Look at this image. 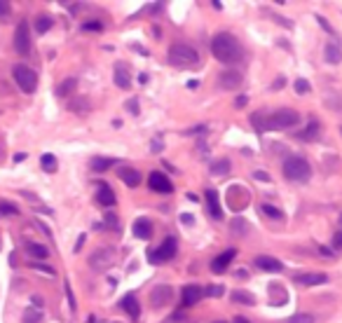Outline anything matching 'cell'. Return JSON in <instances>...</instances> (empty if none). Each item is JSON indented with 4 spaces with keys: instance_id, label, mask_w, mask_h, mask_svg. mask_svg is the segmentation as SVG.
Returning a JSON list of instances; mask_svg holds the SVG:
<instances>
[{
    "instance_id": "5",
    "label": "cell",
    "mask_w": 342,
    "mask_h": 323,
    "mask_svg": "<svg viewBox=\"0 0 342 323\" xmlns=\"http://www.w3.org/2000/svg\"><path fill=\"white\" fill-rule=\"evenodd\" d=\"M12 75H14V82L17 87L26 92V94H33L35 92V87H38V75H35V70H31L28 66H14V70H12Z\"/></svg>"
},
{
    "instance_id": "7",
    "label": "cell",
    "mask_w": 342,
    "mask_h": 323,
    "mask_svg": "<svg viewBox=\"0 0 342 323\" xmlns=\"http://www.w3.org/2000/svg\"><path fill=\"white\" fill-rule=\"evenodd\" d=\"M115 251L113 248H98V251H94L92 253V258H89V267L97 269V272H101V269H108L113 262H115Z\"/></svg>"
},
{
    "instance_id": "1",
    "label": "cell",
    "mask_w": 342,
    "mask_h": 323,
    "mask_svg": "<svg viewBox=\"0 0 342 323\" xmlns=\"http://www.w3.org/2000/svg\"><path fill=\"white\" fill-rule=\"evenodd\" d=\"M211 52L214 56L220 61V64H237L242 56H244V49L232 33H218L211 40Z\"/></svg>"
},
{
    "instance_id": "16",
    "label": "cell",
    "mask_w": 342,
    "mask_h": 323,
    "mask_svg": "<svg viewBox=\"0 0 342 323\" xmlns=\"http://www.w3.org/2000/svg\"><path fill=\"white\" fill-rule=\"evenodd\" d=\"M120 178H122V183L127 187H139L141 183V173L136 169H131V166H120Z\"/></svg>"
},
{
    "instance_id": "46",
    "label": "cell",
    "mask_w": 342,
    "mask_h": 323,
    "mask_svg": "<svg viewBox=\"0 0 342 323\" xmlns=\"http://www.w3.org/2000/svg\"><path fill=\"white\" fill-rule=\"evenodd\" d=\"M181 220L185 223V225H193V218H190L188 213H183V215H181Z\"/></svg>"
},
{
    "instance_id": "47",
    "label": "cell",
    "mask_w": 342,
    "mask_h": 323,
    "mask_svg": "<svg viewBox=\"0 0 342 323\" xmlns=\"http://www.w3.org/2000/svg\"><path fill=\"white\" fill-rule=\"evenodd\" d=\"M82 244H85V234H82V237H77V244H75V251H80V248H82Z\"/></svg>"
},
{
    "instance_id": "22",
    "label": "cell",
    "mask_w": 342,
    "mask_h": 323,
    "mask_svg": "<svg viewBox=\"0 0 342 323\" xmlns=\"http://www.w3.org/2000/svg\"><path fill=\"white\" fill-rule=\"evenodd\" d=\"M26 251H28V255L35 260H45L49 255V248L43 246V244H35V241H28V244H26Z\"/></svg>"
},
{
    "instance_id": "9",
    "label": "cell",
    "mask_w": 342,
    "mask_h": 323,
    "mask_svg": "<svg viewBox=\"0 0 342 323\" xmlns=\"http://www.w3.org/2000/svg\"><path fill=\"white\" fill-rule=\"evenodd\" d=\"M148 185H150V190L162 192V194H169L171 190H173L169 176H164L162 171H152V173H150V176H148Z\"/></svg>"
},
{
    "instance_id": "20",
    "label": "cell",
    "mask_w": 342,
    "mask_h": 323,
    "mask_svg": "<svg viewBox=\"0 0 342 323\" xmlns=\"http://www.w3.org/2000/svg\"><path fill=\"white\" fill-rule=\"evenodd\" d=\"M115 85H118L120 89H129V87H131V75H129L127 64L115 66Z\"/></svg>"
},
{
    "instance_id": "37",
    "label": "cell",
    "mask_w": 342,
    "mask_h": 323,
    "mask_svg": "<svg viewBox=\"0 0 342 323\" xmlns=\"http://www.w3.org/2000/svg\"><path fill=\"white\" fill-rule=\"evenodd\" d=\"M295 92H298V94H307V92H310V82H307V80H302V77L295 80Z\"/></svg>"
},
{
    "instance_id": "45",
    "label": "cell",
    "mask_w": 342,
    "mask_h": 323,
    "mask_svg": "<svg viewBox=\"0 0 342 323\" xmlns=\"http://www.w3.org/2000/svg\"><path fill=\"white\" fill-rule=\"evenodd\" d=\"M253 176H256L258 181H263V183H265V181H269V176H268V173H265V171H256V173H253Z\"/></svg>"
},
{
    "instance_id": "32",
    "label": "cell",
    "mask_w": 342,
    "mask_h": 323,
    "mask_svg": "<svg viewBox=\"0 0 342 323\" xmlns=\"http://www.w3.org/2000/svg\"><path fill=\"white\" fill-rule=\"evenodd\" d=\"M52 17H45V14H43V17H38V19H35V31H38V33H47V31H49V28H52Z\"/></svg>"
},
{
    "instance_id": "36",
    "label": "cell",
    "mask_w": 342,
    "mask_h": 323,
    "mask_svg": "<svg viewBox=\"0 0 342 323\" xmlns=\"http://www.w3.org/2000/svg\"><path fill=\"white\" fill-rule=\"evenodd\" d=\"M204 295H209V298H220V295H223V286H209V288H204Z\"/></svg>"
},
{
    "instance_id": "21",
    "label": "cell",
    "mask_w": 342,
    "mask_h": 323,
    "mask_svg": "<svg viewBox=\"0 0 342 323\" xmlns=\"http://www.w3.org/2000/svg\"><path fill=\"white\" fill-rule=\"evenodd\" d=\"M120 307H122V309L131 316V319H139V316H141V304H139V300H136L134 295H124L122 302H120Z\"/></svg>"
},
{
    "instance_id": "42",
    "label": "cell",
    "mask_w": 342,
    "mask_h": 323,
    "mask_svg": "<svg viewBox=\"0 0 342 323\" xmlns=\"http://www.w3.org/2000/svg\"><path fill=\"white\" fill-rule=\"evenodd\" d=\"M66 293H68V304H71V309L75 312V298H73V293H71V288L66 286Z\"/></svg>"
},
{
    "instance_id": "25",
    "label": "cell",
    "mask_w": 342,
    "mask_h": 323,
    "mask_svg": "<svg viewBox=\"0 0 342 323\" xmlns=\"http://www.w3.org/2000/svg\"><path fill=\"white\" fill-rule=\"evenodd\" d=\"M75 87H77V80H75V77H68V80H64L61 85L56 87V96H61V98L71 96L75 92Z\"/></svg>"
},
{
    "instance_id": "26",
    "label": "cell",
    "mask_w": 342,
    "mask_h": 323,
    "mask_svg": "<svg viewBox=\"0 0 342 323\" xmlns=\"http://www.w3.org/2000/svg\"><path fill=\"white\" fill-rule=\"evenodd\" d=\"M113 164H115V160H108V157H94V160H92V171H97V173L108 171Z\"/></svg>"
},
{
    "instance_id": "12",
    "label": "cell",
    "mask_w": 342,
    "mask_h": 323,
    "mask_svg": "<svg viewBox=\"0 0 342 323\" xmlns=\"http://www.w3.org/2000/svg\"><path fill=\"white\" fill-rule=\"evenodd\" d=\"M202 298H204V288L195 286V283H190V286L183 288V307H195Z\"/></svg>"
},
{
    "instance_id": "28",
    "label": "cell",
    "mask_w": 342,
    "mask_h": 323,
    "mask_svg": "<svg viewBox=\"0 0 342 323\" xmlns=\"http://www.w3.org/2000/svg\"><path fill=\"white\" fill-rule=\"evenodd\" d=\"M43 321V312L38 307H26L24 312V323H40Z\"/></svg>"
},
{
    "instance_id": "2",
    "label": "cell",
    "mask_w": 342,
    "mask_h": 323,
    "mask_svg": "<svg viewBox=\"0 0 342 323\" xmlns=\"http://www.w3.org/2000/svg\"><path fill=\"white\" fill-rule=\"evenodd\" d=\"M169 64L173 68H195L199 64V54L190 45H171L169 47Z\"/></svg>"
},
{
    "instance_id": "19",
    "label": "cell",
    "mask_w": 342,
    "mask_h": 323,
    "mask_svg": "<svg viewBox=\"0 0 342 323\" xmlns=\"http://www.w3.org/2000/svg\"><path fill=\"white\" fill-rule=\"evenodd\" d=\"M97 202L101 206H115L118 197H115V192H113L106 183H101V185H98V192H97Z\"/></svg>"
},
{
    "instance_id": "30",
    "label": "cell",
    "mask_w": 342,
    "mask_h": 323,
    "mask_svg": "<svg viewBox=\"0 0 342 323\" xmlns=\"http://www.w3.org/2000/svg\"><path fill=\"white\" fill-rule=\"evenodd\" d=\"M40 164H43V169L47 173H54L56 171V157H54L52 152H45L43 157H40Z\"/></svg>"
},
{
    "instance_id": "39",
    "label": "cell",
    "mask_w": 342,
    "mask_h": 323,
    "mask_svg": "<svg viewBox=\"0 0 342 323\" xmlns=\"http://www.w3.org/2000/svg\"><path fill=\"white\" fill-rule=\"evenodd\" d=\"M82 28H85V31H103V23L101 22H87V23H82Z\"/></svg>"
},
{
    "instance_id": "29",
    "label": "cell",
    "mask_w": 342,
    "mask_h": 323,
    "mask_svg": "<svg viewBox=\"0 0 342 323\" xmlns=\"http://www.w3.org/2000/svg\"><path fill=\"white\" fill-rule=\"evenodd\" d=\"M317 136H319V124H317L314 119L310 122V127H307V129L298 134V138H302V140H314Z\"/></svg>"
},
{
    "instance_id": "15",
    "label": "cell",
    "mask_w": 342,
    "mask_h": 323,
    "mask_svg": "<svg viewBox=\"0 0 342 323\" xmlns=\"http://www.w3.org/2000/svg\"><path fill=\"white\" fill-rule=\"evenodd\" d=\"M218 82H220L223 89H237V87L242 85V73H237V70H225V73H220Z\"/></svg>"
},
{
    "instance_id": "27",
    "label": "cell",
    "mask_w": 342,
    "mask_h": 323,
    "mask_svg": "<svg viewBox=\"0 0 342 323\" xmlns=\"http://www.w3.org/2000/svg\"><path fill=\"white\" fill-rule=\"evenodd\" d=\"M230 227H232V232H235L237 237H244L246 232H248V223H246L244 218H239V215H235V218H232Z\"/></svg>"
},
{
    "instance_id": "34",
    "label": "cell",
    "mask_w": 342,
    "mask_h": 323,
    "mask_svg": "<svg viewBox=\"0 0 342 323\" xmlns=\"http://www.w3.org/2000/svg\"><path fill=\"white\" fill-rule=\"evenodd\" d=\"M19 213V208L10 202H0V215H17Z\"/></svg>"
},
{
    "instance_id": "40",
    "label": "cell",
    "mask_w": 342,
    "mask_h": 323,
    "mask_svg": "<svg viewBox=\"0 0 342 323\" xmlns=\"http://www.w3.org/2000/svg\"><path fill=\"white\" fill-rule=\"evenodd\" d=\"M33 269H38V272H45V274H49V277H54L56 272H54V267H47V265H38V262H33Z\"/></svg>"
},
{
    "instance_id": "23",
    "label": "cell",
    "mask_w": 342,
    "mask_h": 323,
    "mask_svg": "<svg viewBox=\"0 0 342 323\" xmlns=\"http://www.w3.org/2000/svg\"><path fill=\"white\" fill-rule=\"evenodd\" d=\"M323 56H326L328 64H340L342 61V49L335 43H328L326 45V49H323Z\"/></svg>"
},
{
    "instance_id": "38",
    "label": "cell",
    "mask_w": 342,
    "mask_h": 323,
    "mask_svg": "<svg viewBox=\"0 0 342 323\" xmlns=\"http://www.w3.org/2000/svg\"><path fill=\"white\" fill-rule=\"evenodd\" d=\"M106 225L110 227V230H120V220L115 213H106Z\"/></svg>"
},
{
    "instance_id": "49",
    "label": "cell",
    "mask_w": 342,
    "mask_h": 323,
    "mask_svg": "<svg viewBox=\"0 0 342 323\" xmlns=\"http://www.w3.org/2000/svg\"><path fill=\"white\" fill-rule=\"evenodd\" d=\"M26 160V155H24V152H17V155H14V162H24Z\"/></svg>"
},
{
    "instance_id": "48",
    "label": "cell",
    "mask_w": 342,
    "mask_h": 323,
    "mask_svg": "<svg viewBox=\"0 0 342 323\" xmlns=\"http://www.w3.org/2000/svg\"><path fill=\"white\" fill-rule=\"evenodd\" d=\"M246 106V96H239L237 98V108H244Z\"/></svg>"
},
{
    "instance_id": "8",
    "label": "cell",
    "mask_w": 342,
    "mask_h": 323,
    "mask_svg": "<svg viewBox=\"0 0 342 323\" xmlns=\"http://www.w3.org/2000/svg\"><path fill=\"white\" fill-rule=\"evenodd\" d=\"M14 49L24 56L31 52V28L26 22H19L17 31H14Z\"/></svg>"
},
{
    "instance_id": "51",
    "label": "cell",
    "mask_w": 342,
    "mask_h": 323,
    "mask_svg": "<svg viewBox=\"0 0 342 323\" xmlns=\"http://www.w3.org/2000/svg\"><path fill=\"white\" fill-rule=\"evenodd\" d=\"M216 323H225V321H216Z\"/></svg>"
},
{
    "instance_id": "43",
    "label": "cell",
    "mask_w": 342,
    "mask_h": 323,
    "mask_svg": "<svg viewBox=\"0 0 342 323\" xmlns=\"http://www.w3.org/2000/svg\"><path fill=\"white\" fill-rule=\"evenodd\" d=\"M127 108L131 110V113H139V103H136V98H131V101L127 103Z\"/></svg>"
},
{
    "instance_id": "11",
    "label": "cell",
    "mask_w": 342,
    "mask_h": 323,
    "mask_svg": "<svg viewBox=\"0 0 342 323\" xmlns=\"http://www.w3.org/2000/svg\"><path fill=\"white\" fill-rule=\"evenodd\" d=\"M235 255H237L235 248H227V251H223L218 258H214V262H211V269H214L216 274H223L225 269L230 267V262L235 260Z\"/></svg>"
},
{
    "instance_id": "50",
    "label": "cell",
    "mask_w": 342,
    "mask_h": 323,
    "mask_svg": "<svg viewBox=\"0 0 342 323\" xmlns=\"http://www.w3.org/2000/svg\"><path fill=\"white\" fill-rule=\"evenodd\" d=\"M235 323H251V321H248V319H244V316H237Z\"/></svg>"
},
{
    "instance_id": "17",
    "label": "cell",
    "mask_w": 342,
    "mask_h": 323,
    "mask_svg": "<svg viewBox=\"0 0 342 323\" xmlns=\"http://www.w3.org/2000/svg\"><path fill=\"white\" fill-rule=\"evenodd\" d=\"M295 281H298L300 286H321V283L328 281V277H326V274H319V272H307V274L295 277Z\"/></svg>"
},
{
    "instance_id": "44",
    "label": "cell",
    "mask_w": 342,
    "mask_h": 323,
    "mask_svg": "<svg viewBox=\"0 0 342 323\" xmlns=\"http://www.w3.org/2000/svg\"><path fill=\"white\" fill-rule=\"evenodd\" d=\"M333 246L342 248V232H338V234H335V239H333Z\"/></svg>"
},
{
    "instance_id": "31",
    "label": "cell",
    "mask_w": 342,
    "mask_h": 323,
    "mask_svg": "<svg viewBox=\"0 0 342 323\" xmlns=\"http://www.w3.org/2000/svg\"><path fill=\"white\" fill-rule=\"evenodd\" d=\"M232 302H242V304H253L256 298L251 293H244V291H232Z\"/></svg>"
},
{
    "instance_id": "18",
    "label": "cell",
    "mask_w": 342,
    "mask_h": 323,
    "mask_svg": "<svg viewBox=\"0 0 342 323\" xmlns=\"http://www.w3.org/2000/svg\"><path fill=\"white\" fill-rule=\"evenodd\" d=\"M134 237L143 239V241L152 237V223H150L148 218H139V220L134 223Z\"/></svg>"
},
{
    "instance_id": "3",
    "label": "cell",
    "mask_w": 342,
    "mask_h": 323,
    "mask_svg": "<svg viewBox=\"0 0 342 323\" xmlns=\"http://www.w3.org/2000/svg\"><path fill=\"white\" fill-rule=\"evenodd\" d=\"M300 122V115L291 108H279L274 113H269L268 122H265V129L272 131H281V129H289V127H295Z\"/></svg>"
},
{
    "instance_id": "6",
    "label": "cell",
    "mask_w": 342,
    "mask_h": 323,
    "mask_svg": "<svg viewBox=\"0 0 342 323\" xmlns=\"http://www.w3.org/2000/svg\"><path fill=\"white\" fill-rule=\"evenodd\" d=\"M176 255V239L173 237H167L162 241L157 248H150L148 251V260L155 265V262H167Z\"/></svg>"
},
{
    "instance_id": "13",
    "label": "cell",
    "mask_w": 342,
    "mask_h": 323,
    "mask_svg": "<svg viewBox=\"0 0 342 323\" xmlns=\"http://www.w3.org/2000/svg\"><path fill=\"white\" fill-rule=\"evenodd\" d=\"M256 267L263 269V272H269V274H279V272L284 269L277 258H269V255H260V258H256Z\"/></svg>"
},
{
    "instance_id": "35",
    "label": "cell",
    "mask_w": 342,
    "mask_h": 323,
    "mask_svg": "<svg viewBox=\"0 0 342 323\" xmlns=\"http://www.w3.org/2000/svg\"><path fill=\"white\" fill-rule=\"evenodd\" d=\"M263 213L268 215V218H272V220H281V211L274 208V206H269V204H263Z\"/></svg>"
},
{
    "instance_id": "33",
    "label": "cell",
    "mask_w": 342,
    "mask_h": 323,
    "mask_svg": "<svg viewBox=\"0 0 342 323\" xmlns=\"http://www.w3.org/2000/svg\"><path fill=\"white\" fill-rule=\"evenodd\" d=\"M286 323H314V316L312 314H293Z\"/></svg>"
},
{
    "instance_id": "41",
    "label": "cell",
    "mask_w": 342,
    "mask_h": 323,
    "mask_svg": "<svg viewBox=\"0 0 342 323\" xmlns=\"http://www.w3.org/2000/svg\"><path fill=\"white\" fill-rule=\"evenodd\" d=\"M5 14H10V2L7 0H0V17H5Z\"/></svg>"
},
{
    "instance_id": "24",
    "label": "cell",
    "mask_w": 342,
    "mask_h": 323,
    "mask_svg": "<svg viewBox=\"0 0 342 323\" xmlns=\"http://www.w3.org/2000/svg\"><path fill=\"white\" fill-rule=\"evenodd\" d=\"M227 173H230V160L220 157V160H216L214 164H211V176L223 178V176H227Z\"/></svg>"
},
{
    "instance_id": "14",
    "label": "cell",
    "mask_w": 342,
    "mask_h": 323,
    "mask_svg": "<svg viewBox=\"0 0 342 323\" xmlns=\"http://www.w3.org/2000/svg\"><path fill=\"white\" fill-rule=\"evenodd\" d=\"M204 197H206V204H209V213H211V218L220 220V218H223V208H220V202H218V192H216V190H206Z\"/></svg>"
},
{
    "instance_id": "4",
    "label": "cell",
    "mask_w": 342,
    "mask_h": 323,
    "mask_svg": "<svg viewBox=\"0 0 342 323\" xmlns=\"http://www.w3.org/2000/svg\"><path fill=\"white\" fill-rule=\"evenodd\" d=\"M284 176L289 181H293V183H305V181H310L312 166L302 157H289L284 162Z\"/></svg>"
},
{
    "instance_id": "10",
    "label": "cell",
    "mask_w": 342,
    "mask_h": 323,
    "mask_svg": "<svg viewBox=\"0 0 342 323\" xmlns=\"http://www.w3.org/2000/svg\"><path fill=\"white\" fill-rule=\"evenodd\" d=\"M171 298H173V291H171V286L167 283H162L157 288H152L150 293V302H152V307H164V304H169Z\"/></svg>"
}]
</instances>
